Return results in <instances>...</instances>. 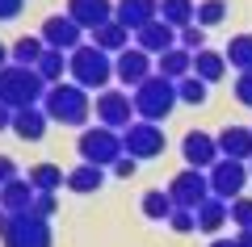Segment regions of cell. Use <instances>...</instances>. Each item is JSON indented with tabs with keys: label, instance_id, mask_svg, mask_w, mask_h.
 Instances as JSON below:
<instances>
[{
	"label": "cell",
	"instance_id": "9c48e42d",
	"mask_svg": "<svg viewBox=\"0 0 252 247\" xmlns=\"http://www.w3.org/2000/svg\"><path fill=\"white\" fill-rule=\"evenodd\" d=\"M97 122L109 126V130H126L135 122V97L118 88H101L97 92Z\"/></svg>",
	"mask_w": 252,
	"mask_h": 247
},
{
	"label": "cell",
	"instance_id": "f6af8a7d",
	"mask_svg": "<svg viewBox=\"0 0 252 247\" xmlns=\"http://www.w3.org/2000/svg\"><path fill=\"white\" fill-rule=\"evenodd\" d=\"M4 59H9V51H4V46H0V67H4Z\"/></svg>",
	"mask_w": 252,
	"mask_h": 247
},
{
	"label": "cell",
	"instance_id": "60d3db41",
	"mask_svg": "<svg viewBox=\"0 0 252 247\" xmlns=\"http://www.w3.org/2000/svg\"><path fill=\"white\" fill-rule=\"evenodd\" d=\"M9 126H13V109L0 101V130H9Z\"/></svg>",
	"mask_w": 252,
	"mask_h": 247
},
{
	"label": "cell",
	"instance_id": "52a82bcc",
	"mask_svg": "<svg viewBox=\"0 0 252 247\" xmlns=\"http://www.w3.org/2000/svg\"><path fill=\"white\" fill-rule=\"evenodd\" d=\"M122 151L135 155V159H156L164 151V130L156 122H139L135 117V122L122 130Z\"/></svg>",
	"mask_w": 252,
	"mask_h": 247
},
{
	"label": "cell",
	"instance_id": "d6a6232c",
	"mask_svg": "<svg viewBox=\"0 0 252 247\" xmlns=\"http://www.w3.org/2000/svg\"><path fill=\"white\" fill-rule=\"evenodd\" d=\"M223 13H227L223 0H202V4H198V17H193V21H198L202 29H210V26H219V21H223Z\"/></svg>",
	"mask_w": 252,
	"mask_h": 247
},
{
	"label": "cell",
	"instance_id": "603a6c76",
	"mask_svg": "<svg viewBox=\"0 0 252 247\" xmlns=\"http://www.w3.org/2000/svg\"><path fill=\"white\" fill-rule=\"evenodd\" d=\"M93 46H101V51H118V55H122L126 51V46H130V29H126V26H118V21H105V26H97V29H93Z\"/></svg>",
	"mask_w": 252,
	"mask_h": 247
},
{
	"label": "cell",
	"instance_id": "8d00e7d4",
	"mask_svg": "<svg viewBox=\"0 0 252 247\" xmlns=\"http://www.w3.org/2000/svg\"><path fill=\"white\" fill-rule=\"evenodd\" d=\"M34 214H42V218H51L55 214V193H34V205H30Z\"/></svg>",
	"mask_w": 252,
	"mask_h": 247
},
{
	"label": "cell",
	"instance_id": "7c38bea8",
	"mask_svg": "<svg viewBox=\"0 0 252 247\" xmlns=\"http://www.w3.org/2000/svg\"><path fill=\"white\" fill-rule=\"evenodd\" d=\"M181 151H185V164L189 168H198V172H210L219 164V142L210 138V134H202V130H189L185 134V142H181Z\"/></svg>",
	"mask_w": 252,
	"mask_h": 247
},
{
	"label": "cell",
	"instance_id": "7bdbcfd3",
	"mask_svg": "<svg viewBox=\"0 0 252 247\" xmlns=\"http://www.w3.org/2000/svg\"><path fill=\"white\" fill-rule=\"evenodd\" d=\"M235 243H240V247H252V230H240V235H235Z\"/></svg>",
	"mask_w": 252,
	"mask_h": 247
},
{
	"label": "cell",
	"instance_id": "d4e9b609",
	"mask_svg": "<svg viewBox=\"0 0 252 247\" xmlns=\"http://www.w3.org/2000/svg\"><path fill=\"white\" fill-rule=\"evenodd\" d=\"M160 17L168 21L172 29H185L198 17V4H193V0H160Z\"/></svg>",
	"mask_w": 252,
	"mask_h": 247
},
{
	"label": "cell",
	"instance_id": "4fadbf2b",
	"mask_svg": "<svg viewBox=\"0 0 252 247\" xmlns=\"http://www.w3.org/2000/svg\"><path fill=\"white\" fill-rule=\"evenodd\" d=\"M156 17H160V0H118L114 4V21L126 26L130 34H139L143 26H152Z\"/></svg>",
	"mask_w": 252,
	"mask_h": 247
},
{
	"label": "cell",
	"instance_id": "3957f363",
	"mask_svg": "<svg viewBox=\"0 0 252 247\" xmlns=\"http://www.w3.org/2000/svg\"><path fill=\"white\" fill-rule=\"evenodd\" d=\"M172 105H177V80H164L160 71L147 76L143 84L135 88V113H139V122H156V126H160L164 117L172 113Z\"/></svg>",
	"mask_w": 252,
	"mask_h": 247
},
{
	"label": "cell",
	"instance_id": "44dd1931",
	"mask_svg": "<svg viewBox=\"0 0 252 247\" xmlns=\"http://www.w3.org/2000/svg\"><path fill=\"white\" fill-rule=\"evenodd\" d=\"M156 71H160L164 80H185L189 71H193V55H189L185 46H172V51H164V55H160Z\"/></svg>",
	"mask_w": 252,
	"mask_h": 247
},
{
	"label": "cell",
	"instance_id": "5bb4252c",
	"mask_svg": "<svg viewBox=\"0 0 252 247\" xmlns=\"http://www.w3.org/2000/svg\"><path fill=\"white\" fill-rule=\"evenodd\" d=\"M67 17L80 29H97L105 21H114V4L109 0H67Z\"/></svg>",
	"mask_w": 252,
	"mask_h": 247
},
{
	"label": "cell",
	"instance_id": "d6986e66",
	"mask_svg": "<svg viewBox=\"0 0 252 247\" xmlns=\"http://www.w3.org/2000/svg\"><path fill=\"white\" fill-rule=\"evenodd\" d=\"M46 109H38V105H30V109H13V130H17V138H26V142H38L46 134Z\"/></svg>",
	"mask_w": 252,
	"mask_h": 247
},
{
	"label": "cell",
	"instance_id": "74e56055",
	"mask_svg": "<svg viewBox=\"0 0 252 247\" xmlns=\"http://www.w3.org/2000/svg\"><path fill=\"white\" fill-rule=\"evenodd\" d=\"M135 168H139V159H135V155H122V159L114 164V176H135Z\"/></svg>",
	"mask_w": 252,
	"mask_h": 247
},
{
	"label": "cell",
	"instance_id": "e575fe53",
	"mask_svg": "<svg viewBox=\"0 0 252 247\" xmlns=\"http://www.w3.org/2000/svg\"><path fill=\"white\" fill-rule=\"evenodd\" d=\"M231 222L240 230H252V197H235L231 201Z\"/></svg>",
	"mask_w": 252,
	"mask_h": 247
},
{
	"label": "cell",
	"instance_id": "7a4b0ae2",
	"mask_svg": "<svg viewBox=\"0 0 252 247\" xmlns=\"http://www.w3.org/2000/svg\"><path fill=\"white\" fill-rule=\"evenodd\" d=\"M46 80L38 76V67H0V101L9 109H30L46 97Z\"/></svg>",
	"mask_w": 252,
	"mask_h": 247
},
{
	"label": "cell",
	"instance_id": "ba28073f",
	"mask_svg": "<svg viewBox=\"0 0 252 247\" xmlns=\"http://www.w3.org/2000/svg\"><path fill=\"white\" fill-rule=\"evenodd\" d=\"M168 197H172L177 210H198V205L210 197V176H206V172H198V168H185L181 176H172Z\"/></svg>",
	"mask_w": 252,
	"mask_h": 247
},
{
	"label": "cell",
	"instance_id": "8992f818",
	"mask_svg": "<svg viewBox=\"0 0 252 247\" xmlns=\"http://www.w3.org/2000/svg\"><path fill=\"white\" fill-rule=\"evenodd\" d=\"M4 247H55V235H51V218L26 210V214H13L9 230L0 239Z\"/></svg>",
	"mask_w": 252,
	"mask_h": 247
},
{
	"label": "cell",
	"instance_id": "bcb514c9",
	"mask_svg": "<svg viewBox=\"0 0 252 247\" xmlns=\"http://www.w3.org/2000/svg\"><path fill=\"white\" fill-rule=\"evenodd\" d=\"M248 176H252V168H248Z\"/></svg>",
	"mask_w": 252,
	"mask_h": 247
},
{
	"label": "cell",
	"instance_id": "6da1fadb",
	"mask_svg": "<svg viewBox=\"0 0 252 247\" xmlns=\"http://www.w3.org/2000/svg\"><path fill=\"white\" fill-rule=\"evenodd\" d=\"M42 109L51 122H63V126H84L93 113L89 105V88H80V84H51L42 97Z\"/></svg>",
	"mask_w": 252,
	"mask_h": 247
},
{
	"label": "cell",
	"instance_id": "ac0fdd59",
	"mask_svg": "<svg viewBox=\"0 0 252 247\" xmlns=\"http://www.w3.org/2000/svg\"><path fill=\"white\" fill-rule=\"evenodd\" d=\"M215 142H219V155L223 159H240V164L252 159V130L248 126H227Z\"/></svg>",
	"mask_w": 252,
	"mask_h": 247
},
{
	"label": "cell",
	"instance_id": "d590c367",
	"mask_svg": "<svg viewBox=\"0 0 252 247\" xmlns=\"http://www.w3.org/2000/svg\"><path fill=\"white\" fill-rule=\"evenodd\" d=\"M235 97H240V105L252 109V71H240V80H235Z\"/></svg>",
	"mask_w": 252,
	"mask_h": 247
},
{
	"label": "cell",
	"instance_id": "484cf974",
	"mask_svg": "<svg viewBox=\"0 0 252 247\" xmlns=\"http://www.w3.org/2000/svg\"><path fill=\"white\" fill-rule=\"evenodd\" d=\"M223 59H227V67H235V71H252V34H235L231 42H227Z\"/></svg>",
	"mask_w": 252,
	"mask_h": 247
},
{
	"label": "cell",
	"instance_id": "f35d334b",
	"mask_svg": "<svg viewBox=\"0 0 252 247\" xmlns=\"http://www.w3.org/2000/svg\"><path fill=\"white\" fill-rule=\"evenodd\" d=\"M9 180H17V164L9 155H0V185H9Z\"/></svg>",
	"mask_w": 252,
	"mask_h": 247
},
{
	"label": "cell",
	"instance_id": "ab89813d",
	"mask_svg": "<svg viewBox=\"0 0 252 247\" xmlns=\"http://www.w3.org/2000/svg\"><path fill=\"white\" fill-rule=\"evenodd\" d=\"M21 13V0H0V21H13Z\"/></svg>",
	"mask_w": 252,
	"mask_h": 247
},
{
	"label": "cell",
	"instance_id": "f546056e",
	"mask_svg": "<svg viewBox=\"0 0 252 247\" xmlns=\"http://www.w3.org/2000/svg\"><path fill=\"white\" fill-rule=\"evenodd\" d=\"M172 210H177V205H172L168 189H152V193H143V214H147L152 222H164Z\"/></svg>",
	"mask_w": 252,
	"mask_h": 247
},
{
	"label": "cell",
	"instance_id": "9a60e30c",
	"mask_svg": "<svg viewBox=\"0 0 252 247\" xmlns=\"http://www.w3.org/2000/svg\"><path fill=\"white\" fill-rule=\"evenodd\" d=\"M38 38H42L46 46H55V51H76V46H84V42H80V26H76L67 13H63V17H51Z\"/></svg>",
	"mask_w": 252,
	"mask_h": 247
},
{
	"label": "cell",
	"instance_id": "2e32d148",
	"mask_svg": "<svg viewBox=\"0 0 252 247\" xmlns=\"http://www.w3.org/2000/svg\"><path fill=\"white\" fill-rule=\"evenodd\" d=\"M135 46H139V51H147V55H164V51L177 46V29H172L164 17H156L152 26H143L135 34Z\"/></svg>",
	"mask_w": 252,
	"mask_h": 247
},
{
	"label": "cell",
	"instance_id": "f1b7e54d",
	"mask_svg": "<svg viewBox=\"0 0 252 247\" xmlns=\"http://www.w3.org/2000/svg\"><path fill=\"white\" fill-rule=\"evenodd\" d=\"M13 63H17V67H38V59H42V55H46V42H42V38H17V42H13Z\"/></svg>",
	"mask_w": 252,
	"mask_h": 247
},
{
	"label": "cell",
	"instance_id": "ffe728a7",
	"mask_svg": "<svg viewBox=\"0 0 252 247\" xmlns=\"http://www.w3.org/2000/svg\"><path fill=\"white\" fill-rule=\"evenodd\" d=\"M30 205H34V185L30 180H9V185H0V210L9 214H26Z\"/></svg>",
	"mask_w": 252,
	"mask_h": 247
},
{
	"label": "cell",
	"instance_id": "83f0119b",
	"mask_svg": "<svg viewBox=\"0 0 252 247\" xmlns=\"http://www.w3.org/2000/svg\"><path fill=\"white\" fill-rule=\"evenodd\" d=\"M26 180L34 185V193H55L59 185H67V176H63V172L55 168V164H34Z\"/></svg>",
	"mask_w": 252,
	"mask_h": 247
},
{
	"label": "cell",
	"instance_id": "7402d4cb",
	"mask_svg": "<svg viewBox=\"0 0 252 247\" xmlns=\"http://www.w3.org/2000/svg\"><path fill=\"white\" fill-rule=\"evenodd\" d=\"M105 185V168H97V164H80V168H72L67 172V189L72 193H97V189Z\"/></svg>",
	"mask_w": 252,
	"mask_h": 247
},
{
	"label": "cell",
	"instance_id": "e0dca14e",
	"mask_svg": "<svg viewBox=\"0 0 252 247\" xmlns=\"http://www.w3.org/2000/svg\"><path fill=\"white\" fill-rule=\"evenodd\" d=\"M193 214H198V230H202V235H219V230L227 226V218H231V201H223V197L210 193Z\"/></svg>",
	"mask_w": 252,
	"mask_h": 247
},
{
	"label": "cell",
	"instance_id": "4316f807",
	"mask_svg": "<svg viewBox=\"0 0 252 247\" xmlns=\"http://www.w3.org/2000/svg\"><path fill=\"white\" fill-rule=\"evenodd\" d=\"M63 71H72V59H67V55L63 51H55V46H46V55L42 59H38V76L46 80V84H63Z\"/></svg>",
	"mask_w": 252,
	"mask_h": 247
},
{
	"label": "cell",
	"instance_id": "836d02e7",
	"mask_svg": "<svg viewBox=\"0 0 252 247\" xmlns=\"http://www.w3.org/2000/svg\"><path fill=\"white\" fill-rule=\"evenodd\" d=\"M168 226L177 230V235H193V230H198V214H193V210H172L168 214Z\"/></svg>",
	"mask_w": 252,
	"mask_h": 247
},
{
	"label": "cell",
	"instance_id": "cb8c5ba5",
	"mask_svg": "<svg viewBox=\"0 0 252 247\" xmlns=\"http://www.w3.org/2000/svg\"><path fill=\"white\" fill-rule=\"evenodd\" d=\"M193 76L206 80V84H215V80L227 76V59H223L219 51H206V46H202V51L193 55Z\"/></svg>",
	"mask_w": 252,
	"mask_h": 247
},
{
	"label": "cell",
	"instance_id": "5b68a950",
	"mask_svg": "<svg viewBox=\"0 0 252 247\" xmlns=\"http://www.w3.org/2000/svg\"><path fill=\"white\" fill-rule=\"evenodd\" d=\"M80 164H97V168H114L118 159L126 155L122 151V134L118 130H109V126H89V130L80 134Z\"/></svg>",
	"mask_w": 252,
	"mask_h": 247
},
{
	"label": "cell",
	"instance_id": "4dcf8cb0",
	"mask_svg": "<svg viewBox=\"0 0 252 247\" xmlns=\"http://www.w3.org/2000/svg\"><path fill=\"white\" fill-rule=\"evenodd\" d=\"M206 80H198L193 76V71H189L185 80H177V101H185V105H202V101H206Z\"/></svg>",
	"mask_w": 252,
	"mask_h": 247
},
{
	"label": "cell",
	"instance_id": "30bf717a",
	"mask_svg": "<svg viewBox=\"0 0 252 247\" xmlns=\"http://www.w3.org/2000/svg\"><path fill=\"white\" fill-rule=\"evenodd\" d=\"M210 176V193L223 197V201H235V197H244V185H248V168H244L240 159H219L215 168L206 172Z\"/></svg>",
	"mask_w": 252,
	"mask_h": 247
},
{
	"label": "cell",
	"instance_id": "1f68e13d",
	"mask_svg": "<svg viewBox=\"0 0 252 247\" xmlns=\"http://www.w3.org/2000/svg\"><path fill=\"white\" fill-rule=\"evenodd\" d=\"M177 46H185L189 55H198L202 46H206V29L193 21V26H185V29H177Z\"/></svg>",
	"mask_w": 252,
	"mask_h": 247
},
{
	"label": "cell",
	"instance_id": "8fae6325",
	"mask_svg": "<svg viewBox=\"0 0 252 247\" xmlns=\"http://www.w3.org/2000/svg\"><path fill=\"white\" fill-rule=\"evenodd\" d=\"M114 76L122 80L126 88H139V84L152 76V55L139 51V46H126V51L114 59Z\"/></svg>",
	"mask_w": 252,
	"mask_h": 247
},
{
	"label": "cell",
	"instance_id": "277c9868",
	"mask_svg": "<svg viewBox=\"0 0 252 247\" xmlns=\"http://www.w3.org/2000/svg\"><path fill=\"white\" fill-rule=\"evenodd\" d=\"M67 59H72V71H67L72 84H80V88H89V92L105 88L109 76H114V63H109V55L101 51V46H76Z\"/></svg>",
	"mask_w": 252,
	"mask_h": 247
},
{
	"label": "cell",
	"instance_id": "b9f144b4",
	"mask_svg": "<svg viewBox=\"0 0 252 247\" xmlns=\"http://www.w3.org/2000/svg\"><path fill=\"white\" fill-rule=\"evenodd\" d=\"M9 222H13V214H9V210H0V239H4V230H9Z\"/></svg>",
	"mask_w": 252,
	"mask_h": 247
},
{
	"label": "cell",
	"instance_id": "ee69618b",
	"mask_svg": "<svg viewBox=\"0 0 252 247\" xmlns=\"http://www.w3.org/2000/svg\"><path fill=\"white\" fill-rule=\"evenodd\" d=\"M206 247H240V243H235V239H210Z\"/></svg>",
	"mask_w": 252,
	"mask_h": 247
}]
</instances>
